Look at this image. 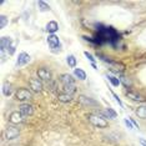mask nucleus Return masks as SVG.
Here are the masks:
<instances>
[{"mask_svg": "<svg viewBox=\"0 0 146 146\" xmlns=\"http://www.w3.org/2000/svg\"><path fill=\"white\" fill-rule=\"evenodd\" d=\"M15 98L18 101L25 102V101H29L33 98V94H31L30 90H28V89H18V90H16V94H15Z\"/></svg>", "mask_w": 146, "mask_h": 146, "instance_id": "423d86ee", "label": "nucleus"}, {"mask_svg": "<svg viewBox=\"0 0 146 146\" xmlns=\"http://www.w3.org/2000/svg\"><path fill=\"white\" fill-rule=\"evenodd\" d=\"M58 99H59V101H61V102H70L72 100V95L61 92V94L58 95Z\"/></svg>", "mask_w": 146, "mask_h": 146, "instance_id": "aec40b11", "label": "nucleus"}, {"mask_svg": "<svg viewBox=\"0 0 146 146\" xmlns=\"http://www.w3.org/2000/svg\"><path fill=\"white\" fill-rule=\"evenodd\" d=\"M79 101H80V104H82L84 106H89V108H98L99 106L98 101H95L94 99H91V98H86L84 95L79 96Z\"/></svg>", "mask_w": 146, "mask_h": 146, "instance_id": "9b49d317", "label": "nucleus"}, {"mask_svg": "<svg viewBox=\"0 0 146 146\" xmlns=\"http://www.w3.org/2000/svg\"><path fill=\"white\" fill-rule=\"evenodd\" d=\"M29 86H30V90L33 92H40L44 88V84L40 79H30L29 80Z\"/></svg>", "mask_w": 146, "mask_h": 146, "instance_id": "1a4fd4ad", "label": "nucleus"}, {"mask_svg": "<svg viewBox=\"0 0 146 146\" xmlns=\"http://www.w3.org/2000/svg\"><path fill=\"white\" fill-rule=\"evenodd\" d=\"M88 120L90 121L94 126H96V127H99V129H105V127H108V126H109L106 119H104L102 116H100L99 114H90V115H88Z\"/></svg>", "mask_w": 146, "mask_h": 146, "instance_id": "f03ea898", "label": "nucleus"}, {"mask_svg": "<svg viewBox=\"0 0 146 146\" xmlns=\"http://www.w3.org/2000/svg\"><path fill=\"white\" fill-rule=\"evenodd\" d=\"M38 6H39V10H40L41 13H45V11H49L50 10V6H49L48 4H46L45 1H38Z\"/></svg>", "mask_w": 146, "mask_h": 146, "instance_id": "a878e982", "label": "nucleus"}, {"mask_svg": "<svg viewBox=\"0 0 146 146\" xmlns=\"http://www.w3.org/2000/svg\"><path fill=\"white\" fill-rule=\"evenodd\" d=\"M0 50H1V52H4V51L6 50L9 55H13V54H14V52H15V46L13 45L11 38H8V36H3L1 40H0Z\"/></svg>", "mask_w": 146, "mask_h": 146, "instance_id": "7ed1b4c3", "label": "nucleus"}, {"mask_svg": "<svg viewBox=\"0 0 146 146\" xmlns=\"http://www.w3.org/2000/svg\"><path fill=\"white\" fill-rule=\"evenodd\" d=\"M84 55L86 56V59H88V60H90V61H91V65H95L96 59L90 54V52H89V51H85V52H84Z\"/></svg>", "mask_w": 146, "mask_h": 146, "instance_id": "cd10ccee", "label": "nucleus"}, {"mask_svg": "<svg viewBox=\"0 0 146 146\" xmlns=\"http://www.w3.org/2000/svg\"><path fill=\"white\" fill-rule=\"evenodd\" d=\"M19 111H20V114L23 116L28 117V116L33 115V112H34V108H33L30 104H21L20 108H19Z\"/></svg>", "mask_w": 146, "mask_h": 146, "instance_id": "f8f14e48", "label": "nucleus"}, {"mask_svg": "<svg viewBox=\"0 0 146 146\" xmlns=\"http://www.w3.org/2000/svg\"><path fill=\"white\" fill-rule=\"evenodd\" d=\"M3 94L5 96H10L13 94V85L9 81H5L3 84Z\"/></svg>", "mask_w": 146, "mask_h": 146, "instance_id": "a211bd4d", "label": "nucleus"}, {"mask_svg": "<svg viewBox=\"0 0 146 146\" xmlns=\"http://www.w3.org/2000/svg\"><path fill=\"white\" fill-rule=\"evenodd\" d=\"M74 75L78 79H80V80H86V74H85V71L82 70V69H79V68L74 69Z\"/></svg>", "mask_w": 146, "mask_h": 146, "instance_id": "412c9836", "label": "nucleus"}, {"mask_svg": "<svg viewBox=\"0 0 146 146\" xmlns=\"http://www.w3.org/2000/svg\"><path fill=\"white\" fill-rule=\"evenodd\" d=\"M111 94H112V96H114V99L116 100V102H117V104H119V106H120V108H124V104H122V101L120 100V98H119V96L116 95L114 91H111Z\"/></svg>", "mask_w": 146, "mask_h": 146, "instance_id": "c756f323", "label": "nucleus"}, {"mask_svg": "<svg viewBox=\"0 0 146 146\" xmlns=\"http://www.w3.org/2000/svg\"><path fill=\"white\" fill-rule=\"evenodd\" d=\"M119 79H120L121 82H124L125 86H131V81L129 80L127 78H125V76H122V75H119Z\"/></svg>", "mask_w": 146, "mask_h": 146, "instance_id": "c85d7f7f", "label": "nucleus"}, {"mask_svg": "<svg viewBox=\"0 0 146 146\" xmlns=\"http://www.w3.org/2000/svg\"><path fill=\"white\" fill-rule=\"evenodd\" d=\"M140 142L142 146H146V140H144V139H140Z\"/></svg>", "mask_w": 146, "mask_h": 146, "instance_id": "2f4dec72", "label": "nucleus"}, {"mask_svg": "<svg viewBox=\"0 0 146 146\" xmlns=\"http://www.w3.org/2000/svg\"><path fill=\"white\" fill-rule=\"evenodd\" d=\"M9 121L14 125H18V124H21V122L25 121V116H23L20 114V111H14L11 112L10 116H9Z\"/></svg>", "mask_w": 146, "mask_h": 146, "instance_id": "9d476101", "label": "nucleus"}, {"mask_svg": "<svg viewBox=\"0 0 146 146\" xmlns=\"http://www.w3.org/2000/svg\"><path fill=\"white\" fill-rule=\"evenodd\" d=\"M88 41H91L94 44H110L115 46L116 42L121 40V36L119 35V33L115 30L112 26H104L99 25L96 28L94 38H85Z\"/></svg>", "mask_w": 146, "mask_h": 146, "instance_id": "f257e3e1", "label": "nucleus"}, {"mask_svg": "<svg viewBox=\"0 0 146 146\" xmlns=\"http://www.w3.org/2000/svg\"><path fill=\"white\" fill-rule=\"evenodd\" d=\"M45 30L48 31L50 35H52L54 33H56V31L59 30V25H58V23L54 21V20L49 21L48 24H46V26H45Z\"/></svg>", "mask_w": 146, "mask_h": 146, "instance_id": "f3484780", "label": "nucleus"}, {"mask_svg": "<svg viewBox=\"0 0 146 146\" xmlns=\"http://www.w3.org/2000/svg\"><path fill=\"white\" fill-rule=\"evenodd\" d=\"M20 134V130H19L16 126H8L5 129V132H4V136L6 140H14L16 139Z\"/></svg>", "mask_w": 146, "mask_h": 146, "instance_id": "0eeeda50", "label": "nucleus"}, {"mask_svg": "<svg viewBox=\"0 0 146 146\" xmlns=\"http://www.w3.org/2000/svg\"><path fill=\"white\" fill-rule=\"evenodd\" d=\"M125 124H126V126H127L129 129H134V127H135L134 124H132V122H131L130 119H125Z\"/></svg>", "mask_w": 146, "mask_h": 146, "instance_id": "7c9ffc66", "label": "nucleus"}, {"mask_svg": "<svg viewBox=\"0 0 146 146\" xmlns=\"http://www.w3.org/2000/svg\"><path fill=\"white\" fill-rule=\"evenodd\" d=\"M6 24H8V18L5 15H1L0 16V29H4Z\"/></svg>", "mask_w": 146, "mask_h": 146, "instance_id": "bb28decb", "label": "nucleus"}, {"mask_svg": "<svg viewBox=\"0 0 146 146\" xmlns=\"http://www.w3.org/2000/svg\"><path fill=\"white\" fill-rule=\"evenodd\" d=\"M106 79H108L109 81L111 82L114 86H119L121 84V81H120V79L119 78H116V76H112V75H106Z\"/></svg>", "mask_w": 146, "mask_h": 146, "instance_id": "b1692460", "label": "nucleus"}, {"mask_svg": "<svg viewBox=\"0 0 146 146\" xmlns=\"http://www.w3.org/2000/svg\"><path fill=\"white\" fill-rule=\"evenodd\" d=\"M99 115L102 116L104 119H115L116 116H117V114H116L111 108H108V109H105V110H102V111H99Z\"/></svg>", "mask_w": 146, "mask_h": 146, "instance_id": "2eb2a0df", "label": "nucleus"}, {"mask_svg": "<svg viewBox=\"0 0 146 146\" xmlns=\"http://www.w3.org/2000/svg\"><path fill=\"white\" fill-rule=\"evenodd\" d=\"M38 76L41 81H45V82H49L52 80V74L49 69L46 68H39L38 69Z\"/></svg>", "mask_w": 146, "mask_h": 146, "instance_id": "6e6552de", "label": "nucleus"}, {"mask_svg": "<svg viewBox=\"0 0 146 146\" xmlns=\"http://www.w3.org/2000/svg\"><path fill=\"white\" fill-rule=\"evenodd\" d=\"M46 41H48V45L49 48L51 49L52 52H60L61 51V42H60V39H59V36H56L55 34L52 35H49L48 39H46Z\"/></svg>", "mask_w": 146, "mask_h": 146, "instance_id": "20e7f679", "label": "nucleus"}, {"mask_svg": "<svg viewBox=\"0 0 146 146\" xmlns=\"http://www.w3.org/2000/svg\"><path fill=\"white\" fill-rule=\"evenodd\" d=\"M45 88L48 89V90H50V91H55L56 89H58V82H56L55 80H51V81L46 82V84H45Z\"/></svg>", "mask_w": 146, "mask_h": 146, "instance_id": "393cba45", "label": "nucleus"}, {"mask_svg": "<svg viewBox=\"0 0 146 146\" xmlns=\"http://www.w3.org/2000/svg\"><path fill=\"white\" fill-rule=\"evenodd\" d=\"M66 62H68V65L70 66V68L76 69V58L74 55H69L68 58H66Z\"/></svg>", "mask_w": 146, "mask_h": 146, "instance_id": "5701e85b", "label": "nucleus"}, {"mask_svg": "<svg viewBox=\"0 0 146 146\" xmlns=\"http://www.w3.org/2000/svg\"><path fill=\"white\" fill-rule=\"evenodd\" d=\"M60 82L62 84V86L65 85H75V79L74 76L70 74H62L60 76Z\"/></svg>", "mask_w": 146, "mask_h": 146, "instance_id": "4468645a", "label": "nucleus"}, {"mask_svg": "<svg viewBox=\"0 0 146 146\" xmlns=\"http://www.w3.org/2000/svg\"><path fill=\"white\" fill-rule=\"evenodd\" d=\"M135 114L141 119H146V104L139 106V108L135 110Z\"/></svg>", "mask_w": 146, "mask_h": 146, "instance_id": "6ab92c4d", "label": "nucleus"}, {"mask_svg": "<svg viewBox=\"0 0 146 146\" xmlns=\"http://www.w3.org/2000/svg\"><path fill=\"white\" fill-rule=\"evenodd\" d=\"M98 58H100L101 60L105 62V64H108L109 66H110L112 70H115V71H124V70H125V65L121 64V62H119V61H112V60H110V59L105 58V56L101 55V54H98Z\"/></svg>", "mask_w": 146, "mask_h": 146, "instance_id": "39448f33", "label": "nucleus"}, {"mask_svg": "<svg viewBox=\"0 0 146 146\" xmlns=\"http://www.w3.org/2000/svg\"><path fill=\"white\" fill-rule=\"evenodd\" d=\"M126 96H127L129 99H131L132 101H137V102H144L146 100L144 96L139 95L137 92H135V91H127L126 92Z\"/></svg>", "mask_w": 146, "mask_h": 146, "instance_id": "dca6fc26", "label": "nucleus"}, {"mask_svg": "<svg viewBox=\"0 0 146 146\" xmlns=\"http://www.w3.org/2000/svg\"><path fill=\"white\" fill-rule=\"evenodd\" d=\"M62 90H64L65 94L74 95L76 91V86L75 85H65V86H62Z\"/></svg>", "mask_w": 146, "mask_h": 146, "instance_id": "4be33fe9", "label": "nucleus"}, {"mask_svg": "<svg viewBox=\"0 0 146 146\" xmlns=\"http://www.w3.org/2000/svg\"><path fill=\"white\" fill-rule=\"evenodd\" d=\"M31 60L30 55L26 54V52H20L19 54V58H18V61H16V66H24L26 64H29Z\"/></svg>", "mask_w": 146, "mask_h": 146, "instance_id": "ddd939ff", "label": "nucleus"}]
</instances>
